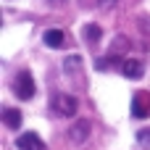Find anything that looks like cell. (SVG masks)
Returning <instances> with one entry per match:
<instances>
[{
	"mask_svg": "<svg viewBox=\"0 0 150 150\" xmlns=\"http://www.w3.org/2000/svg\"><path fill=\"white\" fill-rule=\"evenodd\" d=\"M98 5H103V8H111V5H116V0H98Z\"/></svg>",
	"mask_w": 150,
	"mask_h": 150,
	"instance_id": "11",
	"label": "cell"
},
{
	"mask_svg": "<svg viewBox=\"0 0 150 150\" xmlns=\"http://www.w3.org/2000/svg\"><path fill=\"white\" fill-rule=\"evenodd\" d=\"M42 40H45V45H47V47H55V50L66 45V34H63L61 29H47V32L42 34Z\"/></svg>",
	"mask_w": 150,
	"mask_h": 150,
	"instance_id": "5",
	"label": "cell"
},
{
	"mask_svg": "<svg viewBox=\"0 0 150 150\" xmlns=\"http://www.w3.org/2000/svg\"><path fill=\"white\" fill-rule=\"evenodd\" d=\"M13 92H16L21 100H29V98L34 95V79H32L29 71H21V74L16 76V82H13Z\"/></svg>",
	"mask_w": 150,
	"mask_h": 150,
	"instance_id": "1",
	"label": "cell"
},
{
	"mask_svg": "<svg viewBox=\"0 0 150 150\" xmlns=\"http://www.w3.org/2000/svg\"><path fill=\"white\" fill-rule=\"evenodd\" d=\"M121 74H124L127 79H140V76H142V63L134 61V58H132V61H124V63H121Z\"/></svg>",
	"mask_w": 150,
	"mask_h": 150,
	"instance_id": "6",
	"label": "cell"
},
{
	"mask_svg": "<svg viewBox=\"0 0 150 150\" xmlns=\"http://www.w3.org/2000/svg\"><path fill=\"white\" fill-rule=\"evenodd\" d=\"M150 113V95L148 92H137L132 100V116L134 119H145Z\"/></svg>",
	"mask_w": 150,
	"mask_h": 150,
	"instance_id": "4",
	"label": "cell"
},
{
	"mask_svg": "<svg viewBox=\"0 0 150 150\" xmlns=\"http://www.w3.org/2000/svg\"><path fill=\"white\" fill-rule=\"evenodd\" d=\"M82 34H84V40H90V42L95 45V42L100 40V34H103V32H100V26H98V24H87V26L82 29Z\"/></svg>",
	"mask_w": 150,
	"mask_h": 150,
	"instance_id": "9",
	"label": "cell"
},
{
	"mask_svg": "<svg viewBox=\"0 0 150 150\" xmlns=\"http://www.w3.org/2000/svg\"><path fill=\"white\" fill-rule=\"evenodd\" d=\"M53 108H55V113H61V116H74L76 113V100L71 98V95H55L53 98Z\"/></svg>",
	"mask_w": 150,
	"mask_h": 150,
	"instance_id": "2",
	"label": "cell"
},
{
	"mask_svg": "<svg viewBox=\"0 0 150 150\" xmlns=\"http://www.w3.org/2000/svg\"><path fill=\"white\" fill-rule=\"evenodd\" d=\"M90 137V124L87 121H76L74 127H71V140L74 142H84Z\"/></svg>",
	"mask_w": 150,
	"mask_h": 150,
	"instance_id": "8",
	"label": "cell"
},
{
	"mask_svg": "<svg viewBox=\"0 0 150 150\" xmlns=\"http://www.w3.org/2000/svg\"><path fill=\"white\" fill-rule=\"evenodd\" d=\"M16 148L18 150H47L37 132H24V134L16 140Z\"/></svg>",
	"mask_w": 150,
	"mask_h": 150,
	"instance_id": "3",
	"label": "cell"
},
{
	"mask_svg": "<svg viewBox=\"0 0 150 150\" xmlns=\"http://www.w3.org/2000/svg\"><path fill=\"white\" fill-rule=\"evenodd\" d=\"M3 121H5L8 129H18V127H21V111H16V108H5V111H3Z\"/></svg>",
	"mask_w": 150,
	"mask_h": 150,
	"instance_id": "7",
	"label": "cell"
},
{
	"mask_svg": "<svg viewBox=\"0 0 150 150\" xmlns=\"http://www.w3.org/2000/svg\"><path fill=\"white\" fill-rule=\"evenodd\" d=\"M137 142H140L142 148H150V129H140V132H137Z\"/></svg>",
	"mask_w": 150,
	"mask_h": 150,
	"instance_id": "10",
	"label": "cell"
}]
</instances>
